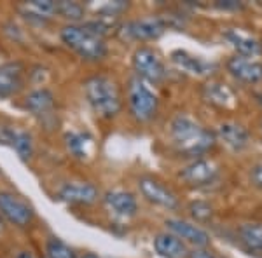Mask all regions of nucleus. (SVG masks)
I'll return each mask as SVG.
<instances>
[{
  "mask_svg": "<svg viewBox=\"0 0 262 258\" xmlns=\"http://www.w3.org/2000/svg\"><path fill=\"white\" fill-rule=\"evenodd\" d=\"M250 181L257 189L262 190V162L255 164V166L250 169Z\"/></svg>",
  "mask_w": 262,
  "mask_h": 258,
  "instance_id": "c85d7f7f",
  "label": "nucleus"
},
{
  "mask_svg": "<svg viewBox=\"0 0 262 258\" xmlns=\"http://www.w3.org/2000/svg\"><path fill=\"white\" fill-rule=\"evenodd\" d=\"M219 169V164L212 159H194L179 173V178L191 187H206L217 180Z\"/></svg>",
  "mask_w": 262,
  "mask_h": 258,
  "instance_id": "6e6552de",
  "label": "nucleus"
},
{
  "mask_svg": "<svg viewBox=\"0 0 262 258\" xmlns=\"http://www.w3.org/2000/svg\"><path fill=\"white\" fill-rule=\"evenodd\" d=\"M128 107L138 122H149L158 113L159 101L142 79L133 77L128 84Z\"/></svg>",
  "mask_w": 262,
  "mask_h": 258,
  "instance_id": "20e7f679",
  "label": "nucleus"
},
{
  "mask_svg": "<svg viewBox=\"0 0 262 258\" xmlns=\"http://www.w3.org/2000/svg\"><path fill=\"white\" fill-rule=\"evenodd\" d=\"M171 61L179 66L180 70L187 72V74H192V75H210L212 72L217 68V65L212 61H206L203 60L200 56H194V54L187 53V51H173L171 53Z\"/></svg>",
  "mask_w": 262,
  "mask_h": 258,
  "instance_id": "2eb2a0df",
  "label": "nucleus"
},
{
  "mask_svg": "<svg viewBox=\"0 0 262 258\" xmlns=\"http://www.w3.org/2000/svg\"><path fill=\"white\" fill-rule=\"evenodd\" d=\"M98 189L90 181H70L58 190V199L67 204L90 206L98 201Z\"/></svg>",
  "mask_w": 262,
  "mask_h": 258,
  "instance_id": "9b49d317",
  "label": "nucleus"
},
{
  "mask_svg": "<svg viewBox=\"0 0 262 258\" xmlns=\"http://www.w3.org/2000/svg\"><path fill=\"white\" fill-rule=\"evenodd\" d=\"M189 211H191V217L196 220V222H201V223L208 222V220H212V217H213L212 206L205 201L191 202V204H189Z\"/></svg>",
  "mask_w": 262,
  "mask_h": 258,
  "instance_id": "bb28decb",
  "label": "nucleus"
},
{
  "mask_svg": "<svg viewBox=\"0 0 262 258\" xmlns=\"http://www.w3.org/2000/svg\"><path fill=\"white\" fill-rule=\"evenodd\" d=\"M138 189H140L142 196L156 206H161L164 209H177L180 206L177 194L152 176H142L138 180Z\"/></svg>",
  "mask_w": 262,
  "mask_h": 258,
  "instance_id": "1a4fd4ad",
  "label": "nucleus"
},
{
  "mask_svg": "<svg viewBox=\"0 0 262 258\" xmlns=\"http://www.w3.org/2000/svg\"><path fill=\"white\" fill-rule=\"evenodd\" d=\"M84 96L96 115L103 119H112L122 108L121 92L117 84L107 75H93L82 84Z\"/></svg>",
  "mask_w": 262,
  "mask_h": 258,
  "instance_id": "f03ea898",
  "label": "nucleus"
},
{
  "mask_svg": "<svg viewBox=\"0 0 262 258\" xmlns=\"http://www.w3.org/2000/svg\"><path fill=\"white\" fill-rule=\"evenodd\" d=\"M217 7H221V9H239L242 4L234 2V0H226V2H217Z\"/></svg>",
  "mask_w": 262,
  "mask_h": 258,
  "instance_id": "7c9ffc66",
  "label": "nucleus"
},
{
  "mask_svg": "<svg viewBox=\"0 0 262 258\" xmlns=\"http://www.w3.org/2000/svg\"><path fill=\"white\" fill-rule=\"evenodd\" d=\"M46 251H48V258H79L69 244H65L56 238H51L48 241Z\"/></svg>",
  "mask_w": 262,
  "mask_h": 258,
  "instance_id": "393cba45",
  "label": "nucleus"
},
{
  "mask_svg": "<svg viewBox=\"0 0 262 258\" xmlns=\"http://www.w3.org/2000/svg\"><path fill=\"white\" fill-rule=\"evenodd\" d=\"M239 243L248 253H262V225L260 223H243L238 228Z\"/></svg>",
  "mask_w": 262,
  "mask_h": 258,
  "instance_id": "412c9836",
  "label": "nucleus"
},
{
  "mask_svg": "<svg viewBox=\"0 0 262 258\" xmlns=\"http://www.w3.org/2000/svg\"><path fill=\"white\" fill-rule=\"evenodd\" d=\"M189 258H217L212 251H208L206 248H194L192 251H189Z\"/></svg>",
  "mask_w": 262,
  "mask_h": 258,
  "instance_id": "c756f323",
  "label": "nucleus"
},
{
  "mask_svg": "<svg viewBox=\"0 0 262 258\" xmlns=\"http://www.w3.org/2000/svg\"><path fill=\"white\" fill-rule=\"evenodd\" d=\"M23 86V66L19 63H7L0 66V100L18 95Z\"/></svg>",
  "mask_w": 262,
  "mask_h": 258,
  "instance_id": "4468645a",
  "label": "nucleus"
},
{
  "mask_svg": "<svg viewBox=\"0 0 262 258\" xmlns=\"http://www.w3.org/2000/svg\"><path fill=\"white\" fill-rule=\"evenodd\" d=\"M81 258H103V256L96 255V253H84V255H82Z\"/></svg>",
  "mask_w": 262,
  "mask_h": 258,
  "instance_id": "473e14b6",
  "label": "nucleus"
},
{
  "mask_svg": "<svg viewBox=\"0 0 262 258\" xmlns=\"http://www.w3.org/2000/svg\"><path fill=\"white\" fill-rule=\"evenodd\" d=\"M67 150L74 155L75 159H84L88 155V147L91 145V136L88 133H67L65 134Z\"/></svg>",
  "mask_w": 262,
  "mask_h": 258,
  "instance_id": "4be33fe9",
  "label": "nucleus"
},
{
  "mask_svg": "<svg viewBox=\"0 0 262 258\" xmlns=\"http://www.w3.org/2000/svg\"><path fill=\"white\" fill-rule=\"evenodd\" d=\"M60 37L63 44L75 51L84 61H100L108 53L105 39L93 35L82 25H65L60 32Z\"/></svg>",
  "mask_w": 262,
  "mask_h": 258,
  "instance_id": "7ed1b4c3",
  "label": "nucleus"
},
{
  "mask_svg": "<svg viewBox=\"0 0 262 258\" xmlns=\"http://www.w3.org/2000/svg\"><path fill=\"white\" fill-rule=\"evenodd\" d=\"M224 39L238 51V56L255 58L262 53V44L250 33H247L242 28H224Z\"/></svg>",
  "mask_w": 262,
  "mask_h": 258,
  "instance_id": "f8f14e48",
  "label": "nucleus"
},
{
  "mask_svg": "<svg viewBox=\"0 0 262 258\" xmlns=\"http://www.w3.org/2000/svg\"><path fill=\"white\" fill-rule=\"evenodd\" d=\"M14 258H33V253L28 251V249H23V251H19Z\"/></svg>",
  "mask_w": 262,
  "mask_h": 258,
  "instance_id": "2f4dec72",
  "label": "nucleus"
},
{
  "mask_svg": "<svg viewBox=\"0 0 262 258\" xmlns=\"http://www.w3.org/2000/svg\"><path fill=\"white\" fill-rule=\"evenodd\" d=\"M154 249L161 258H189V249L184 241L170 232H163L154 238Z\"/></svg>",
  "mask_w": 262,
  "mask_h": 258,
  "instance_id": "6ab92c4d",
  "label": "nucleus"
},
{
  "mask_svg": "<svg viewBox=\"0 0 262 258\" xmlns=\"http://www.w3.org/2000/svg\"><path fill=\"white\" fill-rule=\"evenodd\" d=\"M14 150L18 152V155L23 160L30 159L32 157V152H33V142H32V134L27 133V131H18L16 134V139L12 143Z\"/></svg>",
  "mask_w": 262,
  "mask_h": 258,
  "instance_id": "a878e982",
  "label": "nucleus"
},
{
  "mask_svg": "<svg viewBox=\"0 0 262 258\" xmlns=\"http://www.w3.org/2000/svg\"><path fill=\"white\" fill-rule=\"evenodd\" d=\"M203 100L217 108H232L236 105V96L227 84L212 80L203 86Z\"/></svg>",
  "mask_w": 262,
  "mask_h": 258,
  "instance_id": "f3484780",
  "label": "nucleus"
},
{
  "mask_svg": "<svg viewBox=\"0 0 262 258\" xmlns=\"http://www.w3.org/2000/svg\"><path fill=\"white\" fill-rule=\"evenodd\" d=\"M217 133L224 145L232 152H242L250 145V133L238 122H222Z\"/></svg>",
  "mask_w": 262,
  "mask_h": 258,
  "instance_id": "dca6fc26",
  "label": "nucleus"
},
{
  "mask_svg": "<svg viewBox=\"0 0 262 258\" xmlns=\"http://www.w3.org/2000/svg\"><path fill=\"white\" fill-rule=\"evenodd\" d=\"M164 225L170 230V234L177 236L180 241L192 244L194 248H206L210 244V234L201 228L200 225H194L191 222H185V220L179 218H168L164 222Z\"/></svg>",
  "mask_w": 262,
  "mask_h": 258,
  "instance_id": "9d476101",
  "label": "nucleus"
},
{
  "mask_svg": "<svg viewBox=\"0 0 262 258\" xmlns=\"http://www.w3.org/2000/svg\"><path fill=\"white\" fill-rule=\"evenodd\" d=\"M25 108L33 115H49L54 108V95L46 87L28 92L25 98Z\"/></svg>",
  "mask_w": 262,
  "mask_h": 258,
  "instance_id": "aec40b11",
  "label": "nucleus"
},
{
  "mask_svg": "<svg viewBox=\"0 0 262 258\" xmlns=\"http://www.w3.org/2000/svg\"><path fill=\"white\" fill-rule=\"evenodd\" d=\"M18 131L19 129L12 128V126H9V124H4V122H0V145L12 147V143H14Z\"/></svg>",
  "mask_w": 262,
  "mask_h": 258,
  "instance_id": "cd10ccee",
  "label": "nucleus"
},
{
  "mask_svg": "<svg viewBox=\"0 0 262 258\" xmlns=\"http://www.w3.org/2000/svg\"><path fill=\"white\" fill-rule=\"evenodd\" d=\"M56 14L61 18L72 21V25H77V21L84 19V7L79 2H70V0H60L56 2Z\"/></svg>",
  "mask_w": 262,
  "mask_h": 258,
  "instance_id": "5701e85b",
  "label": "nucleus"
},
{
  "mask_svg": "<svg viewBox=\"0 0 262 258\" xmlns=\"http://www.w3.org/2000/svg\"><path fill=\"white\" fill-rule=\"evenodd\" d=\"M168 25L164 18H143L128 21L122 25L119 35L124 40H135V42H145V40H156L166 32Z\"/></svg>",
  "mask_w": 262,
  "mask_h": 258,
  "instance_id": "423d86ee",
  "label": "nucleus"
},
{
  "mask_svg": "<svg viewBox=\"0 0 262 258\" xmlns=\"http://www.w3.org/2000/svg\"><path fill=\"white\" fill-rule=\"evenodd\" d=\"M4 230H6V222H4V217L0 215V234H2Z\"/></svg>",
  "mask_w": 262,
  "mask_h": 258,
  "instance_id": "72a5a7b5",
  "label": "nucleus"
},
{
  "mask_svg": "<svg viewBox=\"0 0 262 258\" xmlns=\"http://www.w3.org/2000/svg\"><path fill=\"white\" fill-rule=\"evenodd\" d=\"M133 70L138 79L150 84H163L168 77V70L159 54L145 45L133 53Z\"/></svg>",
  "mask_w": 262,
  "mask_h": 258,
  "instance_id": "39448f33",
  "label": "nucleus"
},
{
  "mask_svg": "<svg viewBox=\"0 0 262 258\" xmlns=\"http://www.w3.org/2000/svg\"><path fill=\"white\" fill-rule=\"evenodd\" d=\"M170 133L177 152L184 157L201 159V155L212 150L217 142L212 131L201 128L196 121H192L185 113H179L171 121Z\"/></svg>",
  "mask_w": 262,
  "mask_h": 258,
  "instance_id": "f257e3e1",
  "label": "nucleus"
},
{
  "mask_svg": "<svg viewBox=\"0 0 262 258\" xmlns=\"http://www.w3.org/2000/svg\"><path fill=\"white\" fill-rule=\"evenodd\" d=\"M227 70L234 79L242 80L245 84H257L262 80V65L245 56H232L227 61Z\"/></svg>",
  "mask_w": 262,
  "mask_h": 258,
  "instance_id": "ddd939ff",
  "label": "nucleus"
},
{
  "mask_svg": "<svg viewBox=\"0 0 262 258\" xmlns=\"http://www.w3.org/2000/svg\"><path fill=\"white\" fill-rule=\"evenodd\" d=\"M46 258H48V256H46Z\"/></svg>",
  "mask_w": 262,
  "mask_h": 258,
  "instance_id": "f704fd0d",
  "label": "nucleus"
},
{
  "mask_svg": "<svg viewBox=\"0 0 262 258\" xmlns=\"http://www.w3.org/2000/svg\"><path fill=\"white\" fill-rule=\"evenodd\" d=\"M25 9L28 14L46 19L51 16H56V2L54 0H32V2L25 4Z\"/></svg>",
  "mask_w": 262,
  "mask_h": 258,
  "instance_id": "b1692460",
  "label": "nucleus"
},
{
  "mask_svg": "<svg viewBox=\"0 0 262 258\" xmlns=\"http://www.w3.org/2000/svg\"><path fill=\"white\" fill-rule=\"evenodd\" d=\"M0 215L19 228L28 227L33 222V208L23 197L12 192H0Z\"/></svg>",
  "mask_w": 262,
  "mask_h": 258,
  "instance_id": "0eeeda50",
  "label": "nucleus"
},
{
  "mask_svg": "<svg viewBox=\"0 0 262 258\" xmlns=\"http://www.w3.org/2000/svg\"><path fill=\"white\" fill-rule=\"evenodd\" d=\"M105 204L116 215L124 218L135 217L138 211L137 197L131 192H124V190H111V192H107L105 194Z\"/></svg>",
  "mask_w": 262,
  "mask_h": 258,
  "instance_id": "a211bd4d",
  "label": "nucleus"
}]
</instances>
